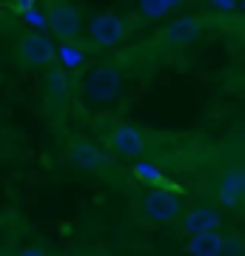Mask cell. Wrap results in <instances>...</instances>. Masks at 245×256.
I'll return each mask as SVG.
<instances>
[{"instance_id": "cell-1", "label": "cell", "mask_w": 245, "mask_h": 256, "mask_svg": "<svg viewBox=\"0 0 245 256\" xmlns=\"http://www.w3.org/2000/svg\"><path fill=\"white\" fill-rule=\"evenodd\" d=\"M15 60L26 68H52L57 60V46L40 32H29L15 43Z\"/></svg>"}, {"instance_id": "cell-2", "label": "cell", "mask_w": 245, "mask_h": 256, "mask_svg": "<svg viewBox=\"0 0 245 256\" xmlns=\"http://www.w3.org/2000/svg\"><path fill=\"white\" fill-rule=\"evenodd\" d=\"M46 18H49V28H52V34L60 37V43H74L83 32V20H80V12L74 9L72 3H66V0H55L49 12H46Z\"/></svg>"}, {"instance_id": "cell-3", "label": "cell", "mask_w": 245, "mask_h": 256, "mask_svg": "<svg viewBox=\"0 0 245 256\" xmlns=\"http://www.w3.org/2000/svg\"><path fill=\"white\" fill-rule=\"evenodd\" d=\"M120 86V68L111 63H97L86 77V97L94 102H106L117 94Z\"/></svg>"}, {"instance_id": "cell-4", "label": "cell", "mask_w": 245, "mask_h": 256, "mask_svg": "<svg viewBox=\"0 0 245 256\" xmlns=\"http://www.w3.org/2000/svg\"><path fill=\"white\" fill-rule=\"evenodd\" d=\"M143 210L151 222H160V225L174 222L180 216V196H177L171 188H154V191L145 194Z\"/></svg>"}, {"instance_id": "cell-5", "label": "cell", "mask_w": 245, "mask_h": 256, "mask_svg": "<svg viewBox=\"0 0 245 256\" xmlns=\"http://www.w3.org/2000/svg\"><path fill=\"white\" fill-rule=\"evenodd\" d=\"M214 196H217V205H222L228 210L245 205V165L228 168L225 174L219 176L217 188H214Z\"/></svg>"}, {"instance_id": "cell-6", "label": "cell", "mask_w": 245, "mask_h": 256, "mask_svg": "<svg viewBox=\"0 0 245 256\" xmlns=\"http://www.w3.org/2000/svg\"><path fill=\"white\" fill-rule=\"evenodd\" d=\"M109 148L114 151L117 156H126V160H140L145 151V134L143 128L131 126V122H123V126H117L114 131L109 134Z\"/></svg>"}, {"instance_id": "cell-7", "label": "cell", "mask_w": 245, "mask_h": 256, "mask_svg": "<svg viewBox=\"0 0 245 256\" xmlns=\"http://www.w3.org/2000/svg\"><path fill=\"white\" fill-rule=\"evenodd\" d=\"M89 37L97 43V46L111 48L126 37V23H123L117 14H111V12H103V14H97V18H91Z\"/></svg>"}, {"instance_id": "cell-8", "label": "cell", "mask_w": 245, "mask_h": 256, "mask_svg": "<svg viewBox=\"0 0 245 256\" xmlns=\"http://www.w3.org/2000/svg\"><path fill=\"white\" fill-rule=\"evenodd\" d=\"M182 234L185 236H197V234H208V230L222 228V214L214 205H194V208L182 216Z\"/></svg>"}, {"instance_id": "cell-9", "label": "cell", "mask_w": 245, "mask_h": 256, "mask_svg": "<svg viewBox=\"0 0 245 256\" xmlns=\"http://www.w3.org/2000/svg\"><path fill=\"white\" fill-rule=\"evenodd\" d=\"M202 28H205V20L197 18V14H188V18H180L174 20L171 26L163 28V34H160V43L165 46H185L191 40H197L202 34Z\"/></svg>"}, {"instance_id": "cell-10", "label": "cell", "mask_w": 245, "mask_h": 256, "mask_svg": "<svg viewBox=\"0 0 245 256\" xmlns=\"http://www.w3.org/2000/svg\"><path fill=\"white\" fill-rule=\"evenodd\" d=\"M225 234L219 230H208V234H197V236H188L185 242V254L188 256H222L225 250Z\"/></svg>"}, {"instance_id": "cell-11", "label": "cell", "mask_w": 245, "mask_h": 256, "mask_svg": "<svg viewBox=\"0 0 245 256\" xmlns=\"http://www.w3.org/2000/svg\"><path fill=\"white\" fill-rule=\"evenodd\" d=\"M69 156H72V162L77 165V168H83V171H100L103 168V154L97 151V148L91 146V142H86V140H72V146H69Z\"/></svg>"}, {"instance_id": "cell-12", "label": "cell", "mask_w": 245, "mask_h": 256, "mask_svg": "<svg viewBox=\"0 0 245 256\" xmlns=\"http://www.w3.org/2000/svg\"><path fill=\"white\" fill-rule=\"evenodd\" d=\"M180 3H185V0H137L140 14H143L145 20H160V18H165V14H168V12H174Z\"/></svg>"}, {"instance_id": "cell-13", "label": "cell", "mask_w": 245, "mask_h": 256, "mask_svg": "<svg viewBox=\"0 0 245 256\" xmlns=\"http://www.w3.org/2000/svg\"><path fill=\"white\" fill-rule=\"evenodd\" d=\"M131 174H134L140 182L154 185V188L165 185V176H163V171H160V165H157V162H148V160H137V162L131 165Z\"/></svg>"}, {"instance_id": "cell-14", "label": "cell", "mask_w": 245, "mask_h": 256, "mask_svg": "<svg viewBox=\"0 0 245 256\" xmlns=\"http://www.w3.org/2000/svg\"><path fill=\"white\" fill-rule=\"evenodd\" d=\"M57 60L63 63V68H80L83 60H86V52L77 43H60L57 46Z\"/></svg>"}, {"instance_id": "cell-15", "label": "cell", "mask_w": 245, "mask_h": 256, "mask_svg": "<svg viewBox=\"0 0 245 256\" xmlns=\"http://www.w3.org/2000/svg\"><path fill=\"white\" fill-rule=\"evenodd\" d=\"M20 18H23V23L32 26V28H49V18H46V12H40L37 6H35V9H29V12H23Z\"/></svg>"}, {"instance_id": "cell-16", "label": "cell", "mask_w": 245, "mask_h": 256, "mask_svg": "<svg viewBox=\"0 0 245 256\" xmlns=\"http://www.w3.org/2000/svg\"><path fill=\"white\" fill-rule=\"evenodd\" d=\"M222 256H245V239L228 236V239H225V250H222Z\"/></svg>"}, {"instance_id": "cell-17", "label": "cell", "mask_w": 245, "mask_h": 256, "mask_svg": "<svg viewBox=\"0 0 245 256\" xmlns=\"http://www.w3.org/2000/svg\"><path fill=\"white\" fill-rule=\"evenodd\" d=\"M208 6L214 12H234L239 6V0H208Z\"/></svg>"}, {"instance_id": "cell-18", "label": "cell", "mask_w": 245, "mask_h": 256, "mask_svg": "<svg viewBox=\"0 0 245 256\" xmlns=\"http://www.w3.org/2000/svg\"><path fill=\"white\" fill-rule=\"evenodd\" d=\"M12 9L18 12V14H23V12L35 9V0H12Z\"/></svg>"}, {"instance_id": "cell-19", "label": "cell", "mask_w": 245, "mask_h": 256, "mask_svg": "<svg viewBox=\"0 0 245 256\" xmlns=\"http://www.w3.org/2000/svg\"><path fill=\"white\" fill-rule=\"evenodd\" d=\"M18 256H46L43 248H26V250H20Z\"/></svg>"}, {"instance_id": "cell-20", "label": "cell", "mask_w": 245, "mask_h": 256, "mask_svg": "<svg viewBox=\"0 0 245 256\" xmlns=\"http://www.w3.org/2000/svg\"><path fill=\"white\" fill-rule=\"evenodd\" d=\"M239 6H242V9H245V0H239Z\"/></svg>"}]
</instances>
